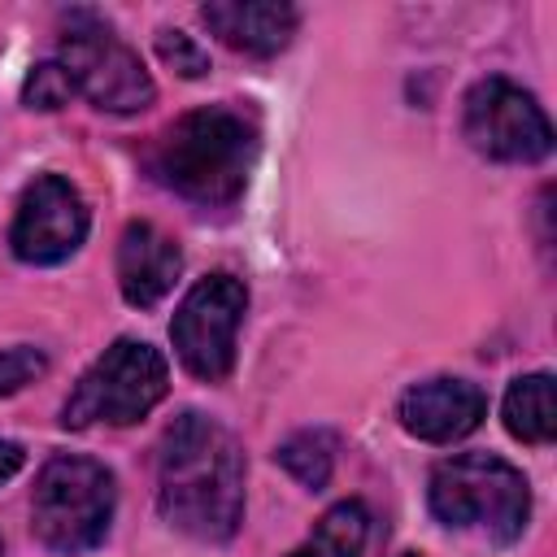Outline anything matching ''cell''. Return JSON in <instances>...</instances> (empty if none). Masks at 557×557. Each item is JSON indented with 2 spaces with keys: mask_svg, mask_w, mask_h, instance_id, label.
Wrapping results in <instances>:
<instances>
[{
  "mask_svg": "<svg viewBox=\"0 0 557 557\" xmlns=\"http://www.w3.org/2000/svg\"><path fill=\"white\" fill-rule=\"evenodd\" d=\"M178 270H183V252L161 226L126 222V231L117 239V287H122L126 305H135V309L161 305L170 296Z\"/></svg>",
  "mask_w": 557,
  "mask_h": 557,
  "instance_id": "11",
  "label": "cell"
},
{
  "mask_svg": "<svg viewBox=\"0 0 557 557\" xmlns=\"http://www.w3.org/2000/svg\"><path fill=\"white\" fill-rule=\"evenodd\" d=\"M396 557H422V553H396Z\"/></svg>",
  "mask_w": 557,
  "mask_h": 557,
  "instance_id": "20",
  "label": "cell"
},
{
  "mask_svg": "<svg viewBox=\"0 0 557 557\" xmlns=\"http://www.w3.org/2000/svg\"><path fill=\"white\" fill-rule=\"evenodd\" d=\"M22 461H26L22 444H13V440H0V483H4V479H13V474L22 470Z\"/></svg>",
  "mask_w": 557,
  "mask_h": 557,
  "instance_id": "19",
  "label": "cell"
},
{
  "mask_svg": "<svg viewBox=\"0 0 557 557\" xmlns=\"http://www.w3.org/2000/svg\"><path fill=\"white\" fill-rule=\"evenodd\" d=\"M44 374H48V352L44 348H35V344L0 348V396H13V392H22L26 383H35Z\"/></svg>",
  "mask_w": 557,
  "mask_h": 557,
  "instance_id": "18",
  "label": "cell"
},
{
  "mask_svg": "<svg viewBox=\"0 0 557 557\" xmlns=\"http://www.w3.org/2000/svg\"><path fill=\"white\" fill-rule=\"evenodd\" d=\"M157 509L205 544H222L244 522V448L209 413H178L157 444Z\"/></svg>",
  "mask_w": 557,
  "mask_h": 557,
  "instance_id": "1",
  "label": "cell"
},
{
  "mask_svg": "<svg viewBox=\"0 0 557 557\" xmlns=\"http://www.w3.org/2000/svg\"><path fill=\"white\" fill-rule=\"evenodd\" d=\"M87 226H91V213L78 187L61 174H39L35 183H26L13 209L9 248L26 265H61L83 248Z\"/></svg>",
  "mask_w": 557,
  "mask_h": 557,
  "instance_id": "9",
  "label": "cell"
},
{
  "mask_svg": "<svg viewBox=\"0 0 557 557\" xmlns=\"http://www.w3.org/2000/svg\"><path fill=\"white\" fill-rule=\"evenodd\" d=\"M200 22L235 52L278 57L296 35L300 13L283 0H209L200 4Z\"/></svg>",
  "mask_w": 557,
  "mask_h": 557,
  "instance_id": "12",
  "label": "cell"
},
{
  "mask_svg": "<svg viewBox=\"0 0 557 557\" xmlns=\"http://www.w3.org/2000/svg\"><path fill=\"white\" fill-rule=\"evenodd\" d=\"M396 418L413 440L453 444V440H466L470 431H479V422L487 418V396L470 379L440 374V379H422V383L405 387Z\"/></svg>",
  "mask_w": 557,
  "mask_h": 557,
  "instance_id": "10",
  "label": "cell"
},
{
  "mask_svg": "<svg viewBox=\"0 0 557 557\" xmlns=\"http://www.w3.org/2000/svg\"><path fill=\"white\" fill-rule=\"evenodd\" d=\"M335 435L331 431H322V426H313V431H296V435H287L283 444H278V453H274V461L296 479V483H305V487H326V479H331V470H335Z\"/></svg>",
  "mask_w": 557,
  "mask_h": 557,
  "instance_id": "15",
  "label": "cell"
},
{
  "mask_svg": "<svg viewBox=\"0 0 557 557\" xmlns=\"http://www.w3.org/2000/svg\"><path fill=\"white\" fill-rule=\"evenodd\" d=\"M257 148V126L244 113L226 104H205L157 135L148 165L174 196L205 209H226L244 196Z\"/></svg>",
  "mask_w": 557,
  "mask_h": 557,
  "instance_id": "2",
  "label": "cell"
},
{
  "mask_svg": "<svg viewBox=\"0 0 557 557\" xmlns=\"http://www.w3.org/2000/svg\"><path fill=\"white\" fill-rule=\"evenodd\" d=\"M165 392H170L165 357L144 339H113L65 396L61 426L65 431L131 426L148 418L165 400Z\"/></svg>",
  "mask_w": 557,
  "mask_h": 557,
  "instance_id": "5",
  "label": "cell"
},
{
  "mask_svg": "<svg viewBox=\"0 0 557 557\" xmlns=\"http://www.w3.org/2000/svg\"><path fill=\"white\" fill-rule=\"evenodd\" d=\"M366 535H370V509L361 500H339L318 518L313 535L292 557H361Z\"/></svg>",
  "mask_w": 557,
  "mask_h": 557,
  "instance_id": "14",
  "label": "cell"
},
{
  "mask_svg": "<svg viewBox=\"0 0 557 557\" xmlns=\"http://www.w3.org/2000/svg\"><path fill=\"white\" fill-rule=\"evenodd\" d=\"M426 505L448 531L513 544L531 518V487L522 470L496 453H457L431 470Z\"/></svg>",
  "mask_w": 557,
  "mask_h": 557,
  "instance_id": "3",
  "label": "cell"
},
{
  "mask_svg": "<svg viewBox=\"0 0 557 557\" xmlns=\"http://www.w3.org/2000/svg\"><path fill=\"white\" fill-rule=\"evenodd\" d=\"M500 418L505 431L522 444H548L557 435V405H553V374L535 370L509 383L505 400H500Z\"/></svg>",
  "mask_w": 557,
  "mask_h": 557,
  "instance_id": "13",
  "label": "cell"
},
{
  "mask_svg": "<svg viewBox=\"0 0 557 557\" xmlns=\"http://www.w3.org/2000/svg\"><path fill=\"white\" fill-rule=\"evenodd\" d=\"M70 96H74V83H70V74H65L57 61L35 65V70L26 74V83H22V104H26V109L52 113V109L70 104Z\"/></svg>",
  "mask_w": 557,
  "mask_h": 557,
  "instance_id": "16",
  "label": "cell"
},
{
  "mask_svg": "<svg viewBox=\"0 0 557 557\" xmlns=\"http://www.w3.org/2000/svg\"><path fill=\"white\" fill-rule=\"evenodd\" d=\"M57 65L70 74L74 91L87 96L100 113H139L157 100V83L144 70L139 52L96 13H70Z\"/></svg>",
  "mask_w": 557,
  "mask_h": 557,
  "instance_id": "6",
  "label": "cell"
},
{
  "mask_svg": "<svg viewBox=\"0 0 557 557\" xmlns=\"http://www.w3.org/2000/svg\"><path fill=\"white\" fill-rule=\"evenodd\" d=\"M244 309H248V287L226 270L205 274L187 287V296L170 318L174 357L183 361L187 374H196L200 383H218L231 374Z\"/></svg>",
  "mask_w": 557,
  "mask_h": 557,
  "instance_id": "7",
  "label": "cell"
},
{
  "mask_svg": "<svg viewBox=\"0 0 557 557\" xmlns=\"http://www.w3.org/2000/svg\"><path fill=\"white\" fill-rule=\"evenodd\" d=\"M117 509L113 470L91 457L57 453L44 461L30 492V527L35 540L61 557H83L104 544Z\"/></svg>",
  "mask_w": 557,
  "mask_h": 557,
  "instance_id": "4",
  "label": "cell"
},
{
  "mask_svg": "<svg viewBox=\"0 0 557 557\" xmlns=\"http://www.w3.org/2000/svg\"><path fill=\"white\" fill-rule=\"evenodd\" d=\"M157 57L183 74V78H205L209 74V52L187 35V30H174V26H161L157 30Z\"/></svg>",
  "mask_w": 557,
  "mask_h": 557,
  "instance_id": "17",
  "label": "cell"
},
{
  "mask_svg": "<svg viewBox=\"0 0 557 557\" xmlns=\"http://www.w3.org/2000/svg\"><path fill=\"white\" fill-rule=\"evenodd\" d=\"M461 135L474 152L492 157V161H513V165H535L553 152V122L544 113V104L492 74V78H479L466 100H461Z\"/></svg>",
  "mask_w": 557,
  "mask_h": 557,
  "instance_id": "8",
  "label": "cell"
}]
</instances>
